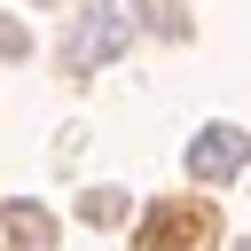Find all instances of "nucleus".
Masks as SVG:
<instances>
[{"label": "nucleus", "mask_w": 251, "mask_h": 251, "mask_svg": "<svg viewBox=\"0 0 251 251\" xmlns=\"http://www.w3.org/2000/svg\"><path fill=\"white\" fill-rule=\"evenodd\" d=\"M126 31H133V24H126V0H86L78 24L63 31V63L86 78V71H102V63L126 55Z\"/></svg>", "instance_id": "1"}, {"label": "nucleus", "mask_w": 251, "mask_h": 251, "mask_svg": "<svg viewBox=\"0 0 251 251\" xmlns=\"http://www.w3.org/2000/svg\"><path fill=\"white\" fill-rule=\"evenodd\" d=\"M243 157H251V133L243 126H204L188 141V180H227Z\"/></svg>", "instance_id": "2"}, {"label": "nucleus", "mask_w": 251, "mask_h": 251, "mask_svg": "<svg viewBox=\"0 0 251 251\" xmlns=\"http://www.w3.org/2000/svg\"><path fill=\"white\" fill-rule=\"evenodd\" d=\"M0 220H8V227H16V235H24V251H47V243H55V220H47V212H39V204H8V212H0Z\"/></svg>", "instance_id": "3"}, {"label": "nucleus", "mask_w": 251, "mask_h": 251, "mask_svg": "<svg viewBox=\"0 0 251 251\" xmlns=\"http://www.w3.org/2000/svg\"><path fill=\"white\" fill-rule=\"evenodd\" d=\"M118 212H126V204H118V196H110V188H102V196H86V220H102V227H110V220H118Z\"/></svg>", "instance_id": "4"}, {"label": "nucleus", "mask_w": 251, "mask_h": 251, "mask_svg": "<svg viewBox=\"0 0 251 251\" xmlns=\"http://www.w3.org/2000/svg\"><path fill=\"white\" fill-rule=\"evenodd\" d=\"M0 55H31V39H24V24H0Z\"/></svg>", "instance_id": "5"}, {"label": "nucleus", "mask_w": 251, "mask_h": 251, "mask_svg": "<svg viewBox=\"0 0 251 251\" xmlns=\"http://www.w3.org/2000/svg\"><path fill=\"white\" fill-rule=\"evenodd\" d=\"M243 251H251V243H243Z\"/></svg>", "instance_id": "6"}]
</instances>
